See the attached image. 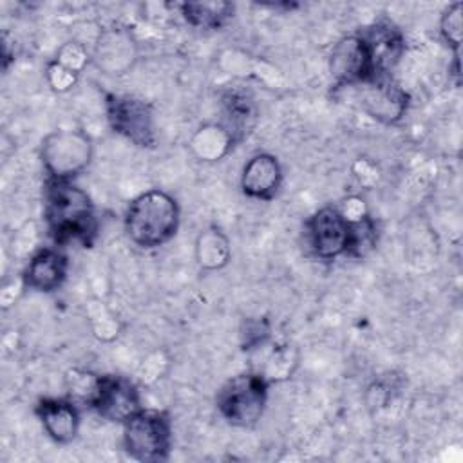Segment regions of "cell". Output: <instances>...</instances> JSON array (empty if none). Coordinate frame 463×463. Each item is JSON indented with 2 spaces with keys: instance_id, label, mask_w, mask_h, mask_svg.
Instances as JSON below:
<instances>
[{
  "instance_id": "1",
  "label": "cell",
  "mask_w": 463,
  "mask_h": 463,
  "mask_svg": "<svg viewBox=\"0 0 463 463\" xmlns=\"http://www.w3.org/2000/svg\"><path fill=\"white\" fill-rule=\"evenodd\" d=\"M45 222L56 244L71 241L92 244L96 237V213L89 194L72 181L47 179Z\"/></svg>"
},
{
  "instance_id": "2",
  "label": "cell",
  "mask_w": 463,
  "mask_h": 463,
  "mask_svg": "<svg viewBox=\"0 0 463 463\" xmlns=\"http://www.w3.org/2000/svg\"><path fill=\"white\" fill-rule=\"evenodd\" d=\"M177 228V201L159 188L134 197L125 212V232L128 239L145 250L163 246L175 235Z\"/></svg>"
},
{
  "instance_id": "3",
  "label": "cell",
  "mask_w": 463,
  "mask_h": 463,
  "mask_svg": "<svg viewBox=\"0 0 463 463\" xmlns=\"http://www.w3.org/2000/svg\"><path fill=\"white\" fill-rule=\"evenodd\" d=\"M269 382L259 373H242L230 378L217 392V409L233 427H253L262 418Z\"/></svg>"
},
{
  "instance_id": "4",
  "label": "cell",
  "mask_w": 463,
  "mask_h": 463,
  "mask_svg": "<svg viewBox=\"0 0 463 463\" xmlns=\"http://www.w3.org/2000/svg\"><path fill=\"white\" fill-rule=\"evenodd\" d=\"M125 452L137 461H163L172 449V421L157 409H139L123 423Z\"/></svg>"
},
{
  "instance_id": "5",
  "label": "cell",
  "mask_w": 463,
  "mask_h": 463,
  "mask_svg": "<svg viewBox=\"0 0 463 463\" xmlns=\"http://www.w3.org/2000/svg\"><path fill=\"white\" fill-rule=\"evenodd\" d=\"M92 139L80 128H61L42 141L40 157L49 179L72 181L92 159Z\"/></svg>"
},
{
  "instance_id": "6",
  "label": "cell",
  "mask_w": 463,
  "mask_h": 463,
  "mask_svg": "<svg viewBox=\"0 0 463 463\" xmlns=\"http://www.w3.org/2000/svg\"><path fill=\"white\" fill-rule=\"evenodd\" d=\"M105 112L110 128L136 146L152 148L156 145L154 114L143 99L110 92L105 96Z\"/></svg>"
},
{
  "instance_id": "7",
  "label": "cell",
  "mask_w": 463,
  "mask_h": 463,
  "mask_svg": "<svg viewBox=\"0 0 463 463\" xmlns=\"http://www.w3.org/2000/svg\"><path fill=\"white\" fill-rule=\"evenodd\" d=\"M354 87L362 110L380 123H396L407 112L409 96L391 76H376Z\"/></svg>"
},
{
  "instance_id": "8",
  "label": "cell",
  "mask_w": 463,
  "mask_h": 463,
  "mask_svg": "<svg viewBox=\"0 0 463 463\" xmlns=\"http://www.w3.org/2000/svg\"><path fill=\"white\" fill-rule=\"evenodd\" d=\"M307 242L311 251L324 260L345 255L349 226L338 208L324 206L317 210L307 224Z\"/></svg>"
},
{
  "instance_id": "9",
  "label": "cell",
  "mask_w": 463,
  "mask_h": 463,
  "mask_svg": "<svg viewBox=\"0 0 463 463\" xmlns=\"http://www.w3.org/2000/svg\"><path fill=\"white\" fill-rule=\"evenodd\" d=\"M103 420L112 423H125L141 407V396L134 382L123 376L105 374L99 378L96 398L90 403Z\"/></svg>"
},
{
  "instance_id": "10",
  "label": "cell",
  "mask_w": 463,
  "mask_h": 463,
  "mask_svg": "<svg viewBox=\"0 0 463 463\" xmlns=\"http://www.w3.org/2000/svg\"><path fill=\"white\" fill-rule=\"evenodd\" d=\"M329 72L338 87H354L373 78L367 47L360 34L344 36L333 45Z\"/></svg>"
},
{
  "instance_id": "11",
  "label": "cell",
  "mask_w": 463,
  "mask_h": 463,
  "mask_svg": "<svg viewBox=\"0 0 463 463\" xmlns=\"http://www.w3.org/2000/svg\"><path fill=\"white\" fill-rule=\"evenodd\" d=\"M136 56V42L130 31L123 27H109L101 31L94 42L92 60L105 74H125L132 69Z\"/></svg>"
},
{
  "instance_id": "12",
  "label": "cell",
  "mask_w": 463,
  "mask_h": 463,
  "mask_svg": "<svg viewBox=\"0 0 463 463\" xmlns=\"http://www.w3.org/2000/svg\"><path fill=\"white\" fill-rule=\"evenodd\" d=\"M360 36L367 47L373 78L389 76L405 51L402 33L389 22H376Z\"/></svg>"
},
{
  "instance_id": "13",
  "label": "cell",
  "mask_w": 463,
  "mask_h": 463,
  "mask_svg": "<svg viewBox=\"0 0 463 463\" xmlns=\"http://www.w3.org/2000/svg\"><path fill=\"white\" fill-rule=\"evenodd\" d=\"M280 184L282 166L275 156L260 152L246 161L241 174V188L244 195L259 201H269L277 195Z\"/></svg>"
},
{
  "instance_id": "14",
  "label": "cell",
  "mask_w": 463,
  "mask_h": 463,
  "mask_svg": "<svg viewBox=\"0 0 463 463\" xmlns=\"http://www.w3.org/2000/svg\"><path fill=\"white\" fill-rule=\"evenodd\" d=\"M67 271L69 260L60 250L42 248L29 259L22 275V282L29 289L51 293L63 284Z\"/></svg>"
},
{
  "instance_id": "15",
  "label": "cell",
  "mask_w": 463,
  "mask_h": 463,
  "mask_svg": "<svg viewBox=\"0 0 463 463\" xmlns=\"http://www.w3.org/2000/svg\"><path fill=\"white\" fill-rule=\"evenodd\" d=\"M36 414L47 436L56 443H71L80 430V412L71 398H43L36 405Z\"/></svg>"
},
{
  "instance_id": "16",
  "label": "cell",
  "mask_w": 463,
  "mask_h": 463,
  "mask_svg": "<svg viewBox=\"0 0 463 463\" xmlns=\"http://www.w3.org/2000/svg\"><path fill=\"white\" fill-rule=\"evenodd\" d=\"M233 134L222 123H204L190 137V150L201 161L213 163L230 154L235 145Z\"/></svg>"
},
{
  "instance_id": "17",
  "label": "cell",
  "mask_w": 463,
  "mask_h": 463,
  "mask_svg": "<svg viewBox=\"0 0 463 463\" xmlns=\"http://www.w3.org/2000/svg\"><path fill=\"white\" fill-rule=\"evenodd\" d=\"M222 125L233 134L235 141L244 139V136L253 128L257 119V109L250 92L241 89H232L222 96Z\"/></svg>"
},
{
  "instance_id": "18",
  "label": "cell",
  "mask_w": 463,
  "mask_h": 463,
  "mask_svg": "<svg viewBox=\"0 0 463 463\" xmlns=\"http://www.w3.org/2000/svg\"><path fill=\"white\" fill-rule=\"evenodd\" d=\"M195 260L204 271L222 269L232 259V246L226 233L217 226L204 228L194 244Z\"/></svg>"
},
{
  "instance_id": "19",
  "label": "cell",
  "mask_w": 463,
  "mask_h": 463,
  "mask_svg": "<svg viewBox=\"0 0 463 463\" xmlns=\"http://www.w3.org/2000/svg\"><path fill=\"white\" fill-rule=\"evenodd\" d=\"M235 5L224 0L213 2H184L181 4V14L184 20L199 29H217L233 16Z\"/></svg>"
},
{
  "instance_id": "20",
  "label": "cell",
  "mask_w": 463,
  "mask_h": 463,
  "mask_svg": "<svg viewBox=\"0 0 463 463\" xmlns=\"http://www.w3.org/2000/svg\"><path fill=\"white\" fill-rule=\"evenodd\" d=\"M349 233H347V250L345 255L354 259H364L369 255L376 242H378V228L374 219L367 213L358 221L347 222Z\"/></svg>"
},
{
  "instance_id": "21",
  "label": "cell",
  "mask_w": 463,
  "mask_h": 463,
  "mask_svg": "<svg viewBox=\"0 0 463 463\" xmlns=\"http://www.w3.org/2000/svg\"><path fill=\"white\" fill-rule=\"evenodd\" d=\"M297 365V356L293 347L289 345H280L269 353L266 358L262 369L259 371L269 383L288 380Z\"/></svg>"
},
{
  "instance_id": "22",
  "label": "cell",
  "mask_w": 463,
  "mask_h": 463,
  "mask_svg": "<svg viewBox=\"0 0 463 463\" xmlns=\"http://www.w3.org/2000/svg\"><path fill=\"white\" fill-rule=\"evenodd\" d=\"M439 33L445 43L454 51V58H459L461 34H463V4H450L439 18Z\"/></svg>"
},
{
  "instance_id": "23",
  "label": "cell",
  "mask_w": 463,
  "mask_h": 463,
  "mask_svg": "<svg viewBox=\"0 0 463 463\" xmlns=\"http://www.w3.org/2000/svg\"><path fill=\"white\" fill-rule=\"evenodd\" d=\"M99 374H94L90 371H71L67 376V391L71 400H80L90 407L92 400L96 398L98 387H99Z\"/></svg>"
},
{
  "instance_id": "24",
  "label": "cell",
  "mask_w": 463,
  "mask_h": 463,
  "mask_svg": "<svg viewBox=\"0 0 463 463\" xmlns=\"http://www.w3.org/2000/svg\"><path fill=\"white\" fill-rule=\"evenodd\" d=\"M89 322H90L94 336L103 342L114 340L119 333V324H118L116 317L99 302H94L89 307Z\"/></svg>"
},
{
  "instance_id": "25",
  "label": "cell",
  "mask_w": 463,
  "mask_h": 463,
  "mask_svg": "<svg viewBox=\"0 0 463 463\" xmlns=\"http://www.w3.org/2000/svg\"><path fill=\"white\" fill-rule=\"evenodd\" d=\"M54 61H58L60 65L67 67L69 71H72L76 74H81L83 69L90 61V54H89V51H87V47L83 43H80V42H67V43H63L58 49Z\"/></svg>"
},
{
  "instance_id": "26",
  "label": "cell",
  "mask_w": 463,
  "mask_h": 463,
  "mask_svg": "<svg viewBox=\"0 0 463 463\" xmlns=\"http://www.w3.org/2000/svg\"><path fill=\"white\" fill-rule=\"evenodd\" d=\"M45 78H47V83L52 90L67 92L76 85L80 74L69 71L67 67H63V65H60L58 61L52 60L45 69Z\"/></svg>"
},
{
  "instance_id": "27",
  "label": "cell",
  "mask_w": 463,
  "mask_h": 463,
  "mask_svg": "<svg viewBox=\"0 0 463 463\" xmlns=\"http://www.w3.org/2000/svg\"><path fill=\"white\" fill-rule=\"evenodd\" d=\"M269 336V324L264 318H255L246 322V329L242 331V345L244 349H257L264 345Z\"/></svg>"
},
{
  "instance_id": "28",
  "label": "cell",
  "mask_w": 463,
  "mask_h": 463,
  "mask_svg": "<svg viewBox=\"0 0 463 463\" xmlns=\"http://www.w3.org/2000/svg\"><path fill=\"white\" fill-rule=\"evenodd\" d=\"M338 210H340V213L344 215V219H345L347 222L358 221V219H362L364 215L369 213V212H367V206H365V201H364L362 197H358V195L347 197V199L342 203V208H338Z\"/></svg>"
},
{
  "instance_id": "29",
  "label": "cell",
  "mask_w": 463,
  "mask_h": 463,
  "mask_svg": "<svg viewBox=\"0 0 463 463\" xmlns=\"http://www.w3.org/2000/svg\"><path fill=\"white\" fill-rule=\"evenodd\" d=\"M161 365H165V362L161 360V354H159V353L152 354L146 362H143L139 378H141L143 382H146V383L156 382L157 378H161Z\"/></svg>"
}]
</instances>
